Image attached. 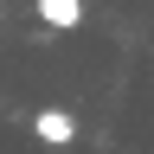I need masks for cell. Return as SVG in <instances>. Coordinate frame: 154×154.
Masks as SVG:
<instances>
[{"label":"cell","mask_w":154,"mask_h":154,"mask_svg":"<svg viewBox=\"0 0 154 154\" xmlns=\"http://www.w3.org/2000/svg\"><path fill=\"white\" fill-rule=\"evenodd\" d=\"M32 135H38L45 148H71V141H77V116H71V109H38V116H32Z\"/></svg>","instance_id":"1"},{"label":"cell","mask_w":154,"mask_h":154,"mask_svg":"<svg viewBox=\"0 0 154 154\" xmlns=\"http://www.w3.org/2000/svg\"><path fill=\"white\" fill-rule=\"evenodd\" d=\"M38 19L51 32H71V26H84V0H38Z\"/></svg>","instance_id":"2"}]
</instances>
